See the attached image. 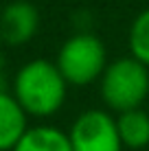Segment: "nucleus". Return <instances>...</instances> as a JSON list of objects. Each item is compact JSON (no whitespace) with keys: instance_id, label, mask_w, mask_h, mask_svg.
Returning a JSON list of instances; mask_svg holds the SVG:
<instances>
[{"instance_id":"1","label":"nucleus","mask_w":149,"mask_h":151,"mask_svg":"<svg viewBox=\"0 0 149 151\" xmlns=\"http://www.w3.org/2000/svg\"><path fill=\"white\" fill-rule=\"evenodd\" d=\"M11 94L27 112V116L48 118L61 110L68 94V83L55 61L31 59L15 70Z\"/></svg>"},{"instance_id":"2","label":"nucleus","mask_w":149,"mask_h":151,"mask_svg":"<svg viewBox=\"0 0 149 151\" xmlns=\"http://www.w3.org/2000/svg\"><path fill=\"white\" fill-rule=\"evenodd\" d=\"M101 101L112 112L138 110L149 94V68L136 57H119L110 61L99 79Z\"/></svg>"},{"instance_id":"3","label":"nucleus","mask_w":149,"mask_h":151,"mask_svg":"<svg viewBox=\"0 0 149 151\" xmlns=\"http://www.w3.org/2000/svg\"><path fill=\"white\" fill-rule=\"evenodd\" d=\"M55 64L68 86L86 88L101 79L110 61L101 37L88 31H77L59 46Z\"/></svg>"},{"instance_id":"4","label":"nucleus","mask_w":149,"mask_h":151,"mask_svg":"<svg viewBox=\"0 0 149 151\" xmlns=\"http://www.w3.org/2000/svg\"><path fill=\"white\" fill-rule=\"evenodd\" d=\"M73 151H123L116 118L107 110H86L68 129Z\"/></svg>"},{"instance_id":"5","label":"nucleus","mask_w":149,"mask_h":151,"mask_svg":"<svg viewBox=\"0 0 149 151\" xmlns=\"http://www.w3.org/2000/svg\"><path fill=\"white\" fill-rule=\"evenodd\" d=\"M40 11L29 0H11L0 11V42L9 46L29 44L40 31Z\"/></svg>"},{"instance_id":"6","label":"nucleus","mask_w":149,"mask_h":151,"mask_svg":"<svg viewBox=\"0 0 149 151\" xmlns=\"http://www.w3.org/2000/svg\"><path fill=\"white\" fill-rule=\"evenodd\" d=\"M29 129V116L11 92H0V151H13Z\"/></svg>"},{"instance_id":"7","label":"nucleus","mask_w":149,"mask_h":151,"mask_svg":"<svg viewBox=\"0 0 149 151\" xmlns=\"http://www.w3.org/2000/svg\"><path fill=\"white\" fill-rule=\"evenodd\" d=\"M13 151H73V147L68 132H61L53 125H37L27 129Z\"/></svg>"},{"instance_id":"8","label":"nucleus","mask_w":149,"mask_h":151,"mask_svg":"<svg viewBox=\"0 0 149 151\" xmlns=\"http://www.w3.org/2000/svg\"><path fill=\"white\" fill-rule=\"evenodd\" d=\"M116 127L125 149H145L149 145V114L140 107L121 112L116 116Z\"/></svg>"},{"instance_id":"9","label":"nucleus","mask_w":149,"mask_h":151,"mask_svg":"<svg viewBox=\"0 0 149 151\" xmlns=\"http://www.w3.org/2000/svg\"><path fill=\"white\" fill-rule=\"evenodd\" d=\"M127 46H130L132 57H136L140 64L149 68V7L134 18L127 33Z\"/></svg>"},{"instance_id":"10","label":"nucleus","mask_w":149,"mask_h":151,"mask_svg":"<svg viewBox=\"0 0 149 151\" xmlns=\"http://www.w3.org/2000/svg\"><path fill=\"white\" fill-rule=\"evenodd\" d=\"M0 92H9V83H7V77H4L2 68H0Z\"/></svg>"}]
</instances>
